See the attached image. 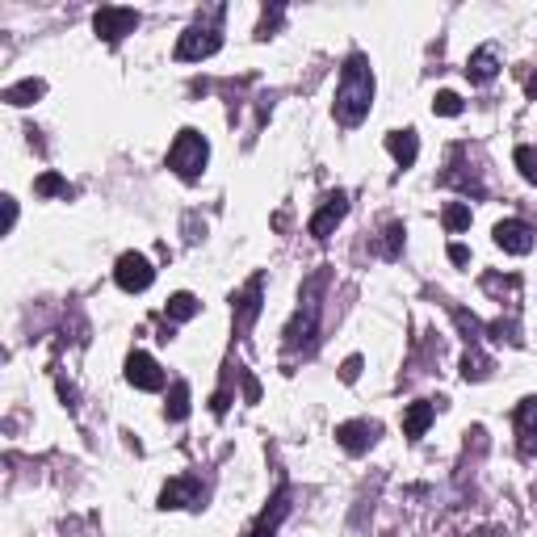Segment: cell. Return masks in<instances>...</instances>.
Masks as SVG:
<instances>
[{"instance_id":"obj_1","label":"cell","mask_w":537,"mask_h":537,"mask_svg":"<svg viewBox=\"0 0 537 537\" xmlns=\"http://www.w3.org/2000/svg\"><path fill=\"white\" fill-rule=\"evenodd\" d=\"M370 105H374V72H370V59L361 51H353L340 68L336 80V101H332V118L340 126H361L370 118Z\"/></svg>"},{"instance_id":"obj_2","label":"cell","mask_w":537,"mask_h":537,"mask_svg":"<svg viewBox=\"0 0 537 537\" xmlns=\"http://www.w3.org/2000/svg\"><path fill=\"white\" fill-rule=\"evenodd\" d=\"M328 286V273H315L311 282L303 286V307L294 311L290 328H286V353H303L311 357L315 353V340H319V311H324V303H319V290Z\"/></svg>"},{"instance_id":"obj_3","label":"cell","mask_w":537,"mask_h":537,"mask_svg":"<svg viewBox=\"0 0 537 537\" xmlns=\"http://www.w3.org/2000/svg\"><path fill=\"white\" fill-rule=\"evenodd\" d=\"M223 5H210L198 13V21L181 34L177 42V59L181 63H193V59H210V55H219L223 51Z\"/></svg>"},{"instance_id":"obj_4","label":"cell","mask_w":537,"mask_h":537,"mask_svg":"<svg viewBox=\"0 0 537 537\" xmlns=\"http://www.w3.org/2000/svg\"><path fill=\"white\" fill-rule=\"evenodd\" d=\"M206 160H210V143L193 131V126H185L173 139V147H168V168H173L181 181H198L206 173Z\"/></svg>"},{"instance_id":"obj_5","label":"cell","mask_w":537,"mask_h":537,"mask_svg":"<svg viewBox=\"0 0 537 537\" xmlns=\"http://www.w3.org/2000/svg\"><path fill=\"white\" fill-rule=\"evenodd\" d=\"M114 282H118L126 294H143V290H152L156 269H152V261H147L143 252H122L118 265H114Z\"/></svg>"},{"instance_id":"obj_6","label":"cell","mask_w":537,"mask_h":537,"mask_svg":"<svg viewBox=\"0 0 537 537\" xmlns=\"http://www.w3.org/2000/svg\"><path fill=\"white\" fill-rule=\"evenodd\" d=\"M93 30L105 42H122L126 34L139 30V13L135 9H118V5H105V9L93 13Z\"/></svg>"},{"instance_id":"obj_7","label":"cell","mask_w":537,"mask_h":537,"mask_svg":"<svg viewBox=\"0 0 537 537\" xmlns=\"http://www.w3.org/2000/svg\"><path fill=\"white\" fill-rule=\"evenodd\" d=\"M126 382L135 386V391H164V382H168V374L160 370V361L152 357V353H143V349H135L131 357H126Z\"/></svg>"},{"instance_id":"obj_8","label":"cell","mask_w":537,"mask_h":537,"mask_svg":"<svg viewBox=\"0 0 537 537\" xmlns=\"http://www.w3.org/2000/svg\"><path fill=\"white\" fill-rule=\"evenodd\" d=\"M378 437H382V428H378L374 420H349V424H340V428H336L340 449H345V454H353V458L370 454V449L378 445Z\"/></svg>"},{"instance_id":"obj_9","label":"cell","mask_w":537,"mask_h":537,"mask_svg":"<svg viewBox=\"0 0 537 537\" xmlns=\"http://www.w3.org/2000/svg\"><path fill=\"white\" fill-rule=\"evenodd\" d=\"M496 244L504 248V252H512V256H529L533 252V244H537V231L529 227V223H521V219H504V223H496Z\"/></svg>"},{"instance_id":"obj_10","label":"cell","mask_w":537,"mask_h":537,"mask_svg":"<svg viewBox=\"0 0 537 537\" xmlns=\"http://www.w3.org/2000/svg\"><path fill=\"white\" fill-rule=\"evenodd\" d=\"M441 185L466 193V198H483V193H487V185H483V177H479V168H466V164H462V147H458L454 160H449V168L441 173Z\"/></svg>"},{"instance_id":"obj_11","label":"cell","mask_w":537,"mask_h":537,"mask_svg":"<svg viewBox=\"0 0 537 537\" xmlns=\"http://www.w3.org/2000/svg\"><path fill=\"white\" fill-rule=\"evenodd\" d=\"M345 214H349V198H345V193H332V198L319 206V214L311 219V235H315L319 244L332 240V231L340 227V219H345Z\"/></svg>"},{"instance_id":"obj_12","label":"cell","mask_w":537,"mask_h":537,"mask_svg":"<svg viewBox=\"0 0 537 537\" xmlns=\"http://www.w3.org/2000/svg\"><path fill=\"white\" fill-rule=\"evenodd\" d=\"M206 491L198 479H173L160 491V508H202Z\"/></svg>"},{"instance_id":"obj_13","label":"cell","mask_w":537,"mask_h":537,"mask_svg":"<svg viewBox=\"0 0 537 537\" xmlns=\"http://www.w3.org/2000/svg\"><path fill=\"white\" fill-rule=\"evenodd\" d=\"M261 290H265V282L252 277L248 290L235 298V336H248V328L256 324V315H261Z\"/></svg>"},{"instance_id":"obj_14","label":"cell","mask_w":537,"mask_h":537,"mask_svg":"<svg viewBox=\"0 0 537 537\" xmlns=\"http://www.w3.org/2000/svg\"><path fill=\"white\" fill-rule=\"evenodd\" d=\"M512 424H517V445H521V454L533 458V454H537V395H533V399H521Z\"/></svg>"},{"instance_id":"obj_15","label":"cell","mask_w":537,"mask_h":537,"mask_svg":"<svg viewBox=\"0 0 537 537\" xmlns=\"http://www.w3.org/2000/svg\"><path fill=\"white\" fill-rule=\"evenodd\" d=\"M437 420V403L433 399H416V403H407V412H403V437H424L428 433V424Z\"/></svg>"},{"instance_id":"obj_16","label":"cell","mask_w":537,"mask_h":537,"mask_svg":"<svg viewBox=\"0 0 537 537\" xmlns=\"http://www.w3.org/2000/svg\"><path fill=\"white\" fill-rule=\"evenodd\" d=\"M466 76H470V84H491V80H496V76H500V55H496V47H479L475 55H470Z\"/></svg>"},{"instance_id":"obj_17","label":"cell","mask_w":537,"mask_h":537,"mask_svg":"<svg viewBox=\"0 0 537 537\" xmlns=\"http://www.w3.org/2000/svg\"><path fill=\"white\" fill-rule=\"evenodd\" d=\"M386 152L395 156L399 168H412V164L420 160V139H416V131H391V135H386Z\"/></svg>"},{"instance_id":"obj_18","label":"cell","mask_w":537,"mask_h":537,"mask_svg":"<svg viewBox=\"0 0 537 537\" xmlns=\"http://www.w3.org/2000/svg\"><path fill=\"white\" fill-rule=\"evenodd\" d=\"M286 512H290V491L282 487V491H277V496H273L269 512H265L261 521H256V529H252L248 537H273V533H277V525H282V517H286Z\"/></svg>"},{"instance_id":"obj_19","label":"cell","mask_w":537,"mask_h":537,"mask_svg":"<svg viewBox=\"0 0 537 537\" xmlns=\"http://www.w3.org/2000/svg\"><path fill=\"white\" fill-rule=\"evenodd\" d=\"M42 93H47V84H42V80H21V84H9V89H5V101L9 105H34Z\"/></svg>"},{"instance_id":"obj_20","label":"cell","mask_w":537,"mask_h":537,"mask_svg":"<svg viewBox=\"0 0 537 537\" xmlns=\"http://www.w3.org/2000/svg\"><path fill=\"white\" fill-rule=\"evenodd\" d=\"M198 311H202V303H198V298H193L189 290H181V294L168 298V319H173V324H189V319L198 315Z\"/></svg>"},{"instance_id":"obj_21","label":"cell","mask_w":537,"mask_h":537,"mask_svg":"<svg viewBox=\"0 0 537 537\" xmlns=\"http://www.w3.org/2000/svg\"><path fill=\"white\" fill-rule=\"evenodd\" d=\"M487 374H491V357L479 353V345H470V353L462 357V378L466 382H483Z\"/></svg>"},{"instance_id":"obj_22","label":"cell","mask_w":537,"mask_h":537,"mask_svg":"<svg viewBox=\"0 0 537 537\" xmlns=\"http://www.w3.org/2000/svg\"><path fill=\"white\" fill-rule=\"evenodd\" d=\"M441 223H445V231H466L470 227V206L466 202H449L445 210H441Z\"/></svg>"},{"instance_id":"obj_23","label":"cell","mask_w":537,"mask_h":537,"mask_svg":"<svg viewBox=\"0 0 537 537\" xmlns=\"http://www.w3.org/2000/svg\"><path fill=\"white\" fill-rule=\"evenodd\" d=\"M168 420H185L189 416V382H173V395H168Z\"/></svg>"},{"instance_id":"obj_24","label":"cell","mask_w":537,"mask_h":537,"mask_svg":"<svg viewBox=\"0 0 537 537\" xmlns=\"http://www.w3.org/2000/svg\"><path fill=\"white\" fill-rule=\"evenodd\" d=\"M386 240H382V256L386 261H399V252H403V223H386Z\"/></svg>"},{"instance_id":"obj_25","label":"cell","mask_w":537,"mask_h":537,"mask_svg":"<svg viewBox=\"0 0 537 537\" xmlns=\"http://www.w3.org/2000/svg\"><path fill=\"white\" fill-rule=\"evenodd\" d=\"M512 160H517L521 177L537 185V147H529V143H525V147H517V152H512Z\"/></svg>"},{"instance_id":"obj_26","label":"cell","mask_w":537,"mask_h":537,"mask_svg":"<svg viewBox=\"0 0 537 537\" xmlns=\"http://www.w3.org/2000/svg\"><path fill=\"white\" fill-rule=\"evenodd\" d=\"M433 114H441V118H458V114H462V97H458V93H437Z\"/></svg>"},{"instance_id":"obj_27","label":"cell","mask_w":537,"mask_h":537,"mask_svg":"<svg viewBox=\"0 0 537 537\" xmlns=\"http://www.w3.org/2000/svg\"><path fill=\"white\" fill-rule=\"evenodd\" d=\"M34 189L42 193V198H51V193H63V198H68V193H72V189H68V181H63V177H55V173L38 177V181H34Z\"/></svg>"},{"instance_id":"obj_28","label":"cell","mask_w":537,"mask_h":537,"mask_svg":"<svg viewBox=\"0 0 537 537\" xmlns=\"http://www.w3.org/2000/svg\"><path fill=\"white\" fill-rule=\"evenodd\" d=\"M282 17H286V9L277 5L273 13H265V21H261V30H256V34H261V38H269V30H273V26H277V21H282Z\"/></svg>"},{"instance_id":"obj_29","label":"cell","mask_w":537,"mask_h":537,"mask_svg":"<svg viewBox=\"0 0 537 537\" xmlns=\"http://www.w3.org/2000/svg\"><path fill=\"white\" fill-rule=\"evenodd\" d=\"M357 374H361V357H349V361H345V370H340V378H345V382H357Z\"/></svg>"},{"instance_id":"obj_30","label":"cell","mask_w":537,"mask_h":537,"mask_svg":"<svg viewBox=\"0 0 537 537\" xmlns=\"http://www.w3.org/2000/svg\"><path fill=\"white\" fill-rule=\"evenodd\" d=\"M13 223H17V202L5 198V231H13Z\"/></svg>"},{"instance_id":"obj_31","label":"cell","mask_w":537,"mask_h":537,"mask_svg":"<svg viewBox=\"0 0 537 537\" xmlns=\"http://www.w3.org/2000/svg\"><path fill=\"white\" fill-rule=\"evenodd\" d=\"M449 261H454V265H466V261H470V252H466L462 244H454V248H449Z\"/></svg>"},{"instance_id":"obj_32","label":"cell","mask_w":537,"mask_h":537,"mask_svg":"<svg viewBox=\"0 0 537 537\" xmlns=\"http://www.w3.org/2000/svg\"><path fill=\"white\" fill-rule=\"evenodd\" d=\"M529 97H537V76H529Z\"/></svg>"}]
</instances>
